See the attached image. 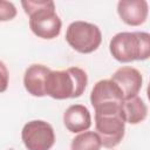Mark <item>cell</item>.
Listing matches in <instances>:
<instances>
[{
    "mask_svg": "<svg viewBox=\"0 0 150 150\" xmlns=\"http://www.w3.org/2000/svg\"><path fill=\"white\" fill-rule=\"evenodd\" d=\"M87 73L80 67L50 70L46 80V95L55 100L80 97L87 87Z\"/></svg>",
    "mask_w": 150,
    "mask_h": 150,
    "instance_id": "1",
    "label": "cell"
},
{
    "mask_svg": "<svg viewBox=\"0 0 150 150\" xmlns=\"http://www.w3.org/2000/svg\"><path fill=\"white\" fill-rule=\"evenodd\" d=\"M25 13L29 16V28L38 38L52 40L59 36L62 27L53 1H21Z\"/></svg>",
    "mask_w": 150,
    "mask_h": 150,
    "instance_id": "2",
    "label": "cell"
},
{
    "mask_svg": "<svg viewBox=\"0 0 150 150\" xmlns=\"http://www.w3.org/2000/svg\"><path fill=\"white\" fill-rule=\"evenodd\" d=\"M110 54L122 63L144 61L150 56V35L146 32H121L109 43Z\"/></svg>",
    "mask_w": 150,
    "mask_h": 150,
    "instance_id": "3",
    "label": "cell"
},
{
    "mask_svg": "<svg viewBox=\"0 0 150 150\" xmlns=\"http://www.w3.org/2000/svg\"><path fill=\"white\" fill-rule=\"evenodd\" d=\"M122 104H108L95 109V128L103 146L111 149L121 143L124 137L125 122Z\"/></svg>",
    "mask_w": 150,
    "mask_h": 150,
    "instance_id": "4",
    "label": "cell"
},
{
    "mask_svg": "<svg viewBox=\"0 0 150 150\" xmlns=\"http://www.w3.org/2000/svg\"><path fill=\"white\" fill-rule=\"evenodd\" d=\"M66 41L76 52L89 54L100 47L102 42V33L94 23L87 21H74L67 28Z\"/></svg>",
    "mask_w": 150,
    "mask_h": 150,
    "instance_id": "5",
    "label": "cell"
},
{
    "mask_svg": "<svg viewBox=\"0 0 150 150\" xmlns=\"http://www.w3.org/2000/svg\"><path fill=\"white\" fill-rule=\"evenodd\" d=\"M21 139L27 150H50L55 143V132L48 122L34 120L23 125Z\"/></svg>",
    "mask_w": 150,
    "mask_h": 150,
    "instance_id": "6",
    "label": "cell"
},
{
    "mask_svg": "<svg viewBox=\"0 0 150 150\" xmlns=\"http://www.w3.org/2000/svg\"><path fill=\"white\" fill-rule=\"evenodd\" d=\"M110 80L120 88L124 100L137 96L143 83L142 74L136 68L128 66L118 68L111 75Z\"/></svg>",
    "mask_w": 150,
    "mask_h": 150,
    "instance_id": "7",
    "label": "cell"
},
{
    "mask_svg": "<svg viewBox=\"0 0 150 150\" xmlns=\"http://www.w3.org/2000/svg\"><path fill=\"white\" fill-rule=\"evenodd\" d=\"M123 101L122 91L110 79L96 82L90 93V103L94 109L108 104H122Z\"/></svg>",
    "mask_w": 150,
    "mask_h": 150,
    "instance_id": "8",
    "label": "cell"
},
{
    "mask_svg": "<svg viewBox=\"0 0 150 150\" xmlns=\"http://www.w3.org/2000/svg\"><path fill=\"white\" fill-rule=\"evenodd\" d=\"M148 2L145 0H121L117 13L121 20L129 26H141L148 18Z\"/></svg>",
    "mask_w": 150,
    "mask_h": 150,
    "instance_id": "9",
    "label": "cell"
},
{
    "mask_svg": "<svg viewBox=\"0 0 150 150\" xmlns=\"http://www.w3.org/2000/svg\"><path fill=\"white\" fill-rule=\"evenodd\" d=\"M50 69L43 64L29 66L23 75L25 89L35 97L46 96V80Z\"/></svg>",
    "mask_w": 150,
    "mask_h": 150,
    "instance_id": "10",
    "label": "cell"
},
{
    "mask_svg": "<svg viewBox=\"0 0 150 150\" xmlns=\"http://www.w3.org/2000/svg\"><path fill=\"white\" fill-rule=\"evenodd\" d=\"M64 127L74 134L87 131L91 125L90 111L82 104H73L63 114Z\"/></svg>",
    "mask_w": 150,
    "mask_h": 150,
    "instance_id": "11",
    "label": "cell"
},
{
    "mask_svg": "<svg viewBox=\"0 0 150 150\" xmlns=\"http://www.w3.org/2000/svg\"><path fill=\"white\" fill-rule=\"evenodd\" d=\"M121 108L125 123L138 124L146 118L148 107L144 103V101L138 96L124 100L122 102Z\"/></svg>",
    "mask_w": 150,
    "mask_h": 150,
    "instance_id": "12",
    "label": "cell"
},
{
    "mask_svg": "<svg viewBox=\"0 0 150 150\" xmlns=\"http://www.w3.org/2000/svg\"><path fill=\"white\" fill-rule=\"evenodd\" d=\"M101 146L102 143L96 132L83 131L73 138L70 150H101Z\"/></svg>",
    "mask_w": 150,
    "mask_h": 150,
    "instance_id": "13",
    "label": "cell"
},
{
    "mask_svg": "<svg viewBox=\"0 0 150 150\" xmlns=\"http://www.w3.org/2000/svg\"><path fill=\"white\" fill-rule=\"evenodd\" d=\"M16 16V7L13 2L0 0V21H9Z\"/></svg>",
    "mask_w": 150,
    "mask_h": 150,
    "instance_id": "14",
    "label": "cell"
},
{
    "mask_svg": "<svg viewBox=\"0 0 150 150\" xmlns=\"http://www.w3.org/2000/svg\"><path fill=\"white\" fill-rule=\"evenodd\" d=\"M8 81H9V74L6 64L0 61V93H4L7 87H8Z\"/></svg>",
    "mask_w": 150,
    "mask_h": 150,
    "instance_id": "15",
    "label": "cell"
}]
</instances>
